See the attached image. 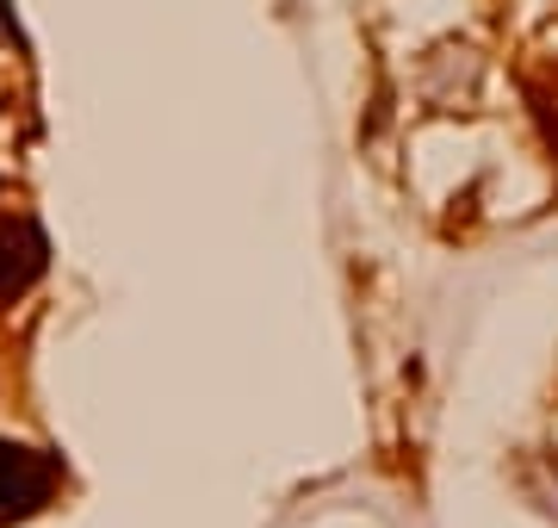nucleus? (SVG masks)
<instances>
[{
	"label": "nucleus",
	"mask_w": 558,
	"mask_h": 528,
	"mask_svg": "<svg viewBox=\"0 0 558 528\" xmlns=\"http://www.w3.org/2000/svg\"><path fill=\"white\" fill-rule=\"evenodd\" d=\"M57 479H62L57 454L25 447V442H0V528L38 516V509L50 504Z\"/></svg>",
	"instance_id": "nucleus-1"
},
{
	"label": "nucleus",
	"mask_w": 558,
	"mask_h": 528,
	"mask_svg": "<svg viewBox=\"0 0 558 528\" xmlns=\"http://www.w3.org/2000/svg\"><path fill=\"white\" fill-rule=\"evenodd\" d=\"M50 267V243L32 218H13L0 224V305H13L20 292L38 286V274Z\"/></svg>",
	"instance_id": "nucleus-2"
}]
</instances>
